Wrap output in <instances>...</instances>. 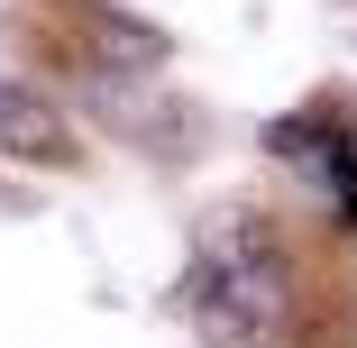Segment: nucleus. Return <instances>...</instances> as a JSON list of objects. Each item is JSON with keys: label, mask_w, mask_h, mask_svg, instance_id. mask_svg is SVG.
I'll return each mask as SVG.
<instances>
[{"label": "nucleus", "mask_w": 357, "mask_h": 348, "mask_svg": "<svg viewBox=\"0 0 357 348\" xmlns=\"http://www.w3.org/2000/svg\"><path fill=\"white\" fill-rule=\"evenodd\" d=\"M64 55H74L83 74H156L174 55V37L156 19L119 10V0H64Z\"/></svg>", "instance_id": "obj_2"}, {"label": "nucleus", "mask_w": 357, "mask_h": 348, "mask_svg": "<svg viewBox=\"0 0 357 348\" xmlns=\"http://www.w3.org/2000/svg\"><path fill=\"white\" fill-rule=\"evenodd\" d=\"M303 321V285H294V248L275 239L266 211L211 220L202 239V275H192V330L211 348H275Z\"/></svg>", "instance_id": "obj_1"}, {"label": "nucleus", "mask_w": 357, "mask_h": 348, "mask_svg": "<svg viewBox=\"0 0 357 348\" xmlns=\"http://www.w3.org/2000/svg\"><path fill=\"white\" fill-rule=\"evenodd\" d=\"M0 156H10V165H46V174H74L83 165V137H74V119L55 110V92L0 74Z\"/></svg>", "instance_id": "obj_4"}, {"label": "nucleus", "mask_w": 357, "mask_h": 348, "mask_svg": "<svg viewBox=\"0 0 357 348\" xmlns=\"http://www.w3.org/2000/svg\"><path fill=\"white\" fill-rule=\"evenodd\" d=\"M83 83H92V110L128 137V147H147L165 165H183L202 147V110H183L174 92H147V74H83Z\"/></svg>", "instance_id": "obj_3"}]
</instances>
